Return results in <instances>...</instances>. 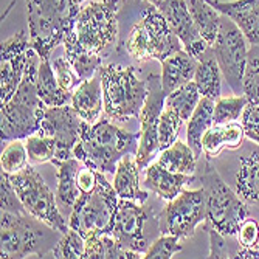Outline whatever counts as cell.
<instances>
[{
	"label": "cell",
	"instance_id": "10",
	"mask_svg": "<svg viewBox=\"0 0 259 259\" xmlns=\"http://www.w3.org/2000/svg\"><path fill=\"white\" fill-rule=\"evenodd\" d=\"M10 176L28 214L62 234L68 231V224H65V218L58 206L56 194H53L44 177L31 164H27L22 171Z\"/></svg>",
	"mask_w": 259,
	"mask_h": 259
},
{
	"label": "cell",
	"instance_id": "7",
	"mask_svg": "<svg viewBox=\"0 0 259 259\" xmlns=\"http://www.w3.org/2000/svg\"><path fill=\"white\" fill-rule=\"evenodd\" d=\"M120 10L121 0H100L79 8L73 31L85 50L103 59L110 55L118 39Z\"/></svg>",
	"mask_w": 259,
	"mask_h": 259
},
{
	"label": "cell",
	"instance_id": "47",
	"mask_svg": "<svg viewBox=\"0 0 259 259\" xmlns=\"http://www.w3.org/2000/svg\"><path fill=\"white\" fill-rule=\"evenodd\" d=\"M73 2H75L76 5H81L82 2H85V0H73Z\"/></svg>",
	"mask_w": 259,
	"mask_h": 259
},
{
	"label": "cell",
	"instance_id": "20",
	"mask_svg": "<svg viewBox=\"0 0 259 259\" xmlns=\"http://www.w3.org/2000/svg\"><path fill=\"white\" fill-rule=\"evenodd\" d=\"M72 106L78 112V115L89 124H93L100 120V115L104 107V95H103V81L100 72L82 81L73 92Z\"/></svg>",
	"mask_w": 259,
	"mask_h": 259
},
{
	"label": "cell",
	"instance_id": "11",
	"mask_svg": "<svg viewBox=\"0 0 259 259\" xmlns=\"http://www.w3.org/2000/svg\"><path fill=\"white\" fill-rule=\"evenodd\" d=\"M160 233L158 216L146 205H137L134 200L120 199L115 213L112 236L127 250L143 254Z\"/></svg>",
	"mask_w": 259,
	"mask_h": 259
},
{
	"label": "cell",
	"instance_id": "31",
	"mask_svg": "<svg viewBox=\"0 0 259 259\" xmlns=\"http://www.w3.org/2000/svg\"><path fill=\"white\" fill-rule=\"evenodd\" d=\"M186 2L200 36L205 39L208 47H213L219 34L222 13L208 4V0H186Z\"/></svg>",
	"mask_w": 259,
	"mask_h": 259
},
{
	"label": "cell",
	"instance_id": "12",
	"mask_svg": "<svg viewBox=\"0 0 259 259\" xmlns=\"http://www.w3.org/2000/svg\"><path fill=\"white\" fill-rule=\"evenodd\" d=\"M224 79L234 95H244V72L247 65V37L242 30L228 16L222 14L219 34L211 47Z\"/></svg>",
	"mask_w": 259,
	"mask_h": 259
},
{
	"label": "cell",
	"instance_id": "14",
	"mask_svg": "<svg viewBox=\"0 0 259 259\" xmlns=\"http://www.w3.org/2000/svg\"><path fill=\"white\" fill-rule=\"evenodd\" d=\"M146 85H148V95L138 116L141 129H140L138 151L135 154L137 163L141 171L146 169L152 157L157 154V151H160L158 121L164 109V100H166V93H164L161 85V76L151 75L146 79Z\"/></svg>",
	"mask_w": 259,
	"mask_h": 259
},
{
	"label": "cell",
	"instance_id": "32",
	"mask_svg": "<svg viewBox=\"0 0 259 259\" xmlns=\"http://www.w3.org/2000/svg\"><path fill=\"white\" fill-rule=\"evenodd\" d=\"M199 157L193 151V148L183 143V141L177 140L174 145L169 148L160 151L158 163L166 169L179 174H194L196 172V164Z\"/></svg>",
	"mask_w": 259,
	"mask_h": 259
},
{
	"label": "cell",
	"instance_id": "48",
	"mask_svg": "<svg viewBox=\"0 0 259 259\" xmlns=\"http://www.w3.org/2000/svg\"><path fill=\"white\" fill-rule=\"evenodd\" d=\"M146 2H149V4H152V2H154V0H146Z\"/></svg>",
	"mask_w": 259,
	"mask_h": 259
},
{
	"label": "cell",
	"instance_id": "29",
	"mask_svg": "<svg viewBox=\"0 0 259 259\" xmlns=\"http://www.w3.org/2000/svg\"><path fill=\"white\" fill-rule=\"evenodd\" d=\"M214 103L206 97H202L196 110L193 112L191 118L188 120V131H186V141L193 148L197 157L202 155V138L205 132L214 124Z\"/></svg>",
	"mask_w": 259,
	"mask_h": 259
},
{
	"label": "cell",
	"instance_id": "6",
	"mask_svg": "<svg viewBox=\"0 0 259 259\" xmlns=\"http://www.w3.org/2000/svg\"><path fill=\"white\" fill-rule=\"evenodd\" d=\"M104 95V112L115 121L138 118L148 95L146 81L137 78L134 65L121 67L116 64L100 68Z\"/></svg>",
	"mask_w": 259,
	"mask_h": 259
},
{
	"label": "cell",
	"instance_id": "42",
	"mask_svg": "<svg viewBox=\"0 0 259 259\" xmlns=\"http://www.w3.org/2000/svg\"><path fill=\"white\" fill-rule=\"evenodd\" d=\"M205 230L209 234V254L208 257H236L239 248H231L227 242L228 236L219 233L216 228L205 224Z\"/></svg>",
	"mask_w": 259,
	"mask_h": 259
},
{
	"label": "cell",
	"instance_id": "16",
	"mask_svg": "<svg viewBox=\"0 0 259 259\" xmlns=\"http://www.w3.org/2000/svg\"><path fill=\"white\" fill-rule=\"evenodd\" d=\"M31 50L25 31H19L2 42L0 49V104H7L16 93Z\"/></svg>",
	"mask_w": 259,
	"mask_h": 259
},
{
	"label": "cell",
	"instance_id": "13",
	"mask_svg": "<svg viewBox=\"0 0 259 259\" xmlns=\"http://www.w3.org/2000/svg\"><path fill=\"white\" fill-rule=\"evenodd\" d=\"M206 221V203L203 190H183L158 214L160 234L191 238L197 225Z\"/></svg>",
	"mask_w": 259,
	"mask_h": 259
},
{
	"label": "cell",
	"instance_id": "27",
	"mask_svg": "<svg viewBox=\"0 0 259 259\" xmlns=\"http://www.w3.org/2000/svg\"><path fill=\"white\" fill-rule=\"evenodd\" d=\"M64 50H65V58L72 64L73 70L81 81L93 78L103 67V58L85 50L79 44L75 31L68 33L67 37L64 39Z\"/></svg>",
	"mask_w": 259,
	"mask_h": 259
},
{
	"label": "cell",
	"instance_id": "4",
	"mask_svg": "<svg viewBox=\"0 0 259 259\" xmlns=\"http://www.w3.org/2000/svg\"><path fill=\"white\" fill-rule=\"evenodd\" d=\"M199 180L206 203V221L203 224L211 225L225 236L236 238L241 224L250 216L248 206L224 182L218 169L209 163V158L203 163Z\"/></svg>",
	"mask_w": 259,
	"mask_h": 259
},
{
	"label": "cell",
	"instance_id": "15",
	"mask_svg": "<svg viewBox=\"0 0 259 259\" xmlns=\"http://www.w3.org/2000/svg\"><path fill=\"white\" fill-rule=\"evenodd\" d=\"M84 120L73 109V106H56V107H47L40 127L37 131L39 135L52 137L56 141V155L53 158V164L72 158L73 148L81 140Z\"/></svg>",
	"mask_w": 259,
	"mask_h": 259
},
{
	"label": "cell",
	"instance_id": "9",
	"mask_svg": "<svg viewBox=\"0 0 259 259\" xmlns=\"http://www.w3.org/2000/svg\"><path fill=\"white\" fill-rule=\"evenodd\" d=\"M42 221L31 214H14L2 211L0 216V257H44L49 254L45 248L47 234Z\"/></svg>",
	"mask_w": 259,
	"mask_h": 259
},
{
	"label": "cell",
	"instance_id": "8",
	"mask_svg": "<svg viewBox=\"0 0 259 259\" xmlns=\"http://www.w3.org/2000/svg\"><path fill=\"white\" fill-rule=\"evenodd\" d=\"M120 197L104 172L98 171V183L90 193H81L68 216V228L79 231L84 239L92 234H112Z\"/></svg>",
	"mask_w": 259,
	"mask_h": 259
},
{
	"label": "cell",
	"instance_id": "24",
	"mask_svg": "<svg viewBox=\"0 0 259 259\" xmlns=\"http://www.w3.org/2000/svg\"><path fill=\"white\" fill-rule=\"evenodd\" d=\"M140 166L135 155H124L116 164L113 188L120 199H129L134 202L145 203L148 200V193L140 186Z\"/></svg>",
	"mask_w": 259,
	"mask_h": 259
},
{
	"label": "cell",
	"instance_id": "1",
	"mask_svg": "<svg viewBox=\"0 0 259 259\" xmlns=\"http://www.w3.org/2000/svg\"><path fill=\"white\" fill-rule=\"evenodd\" d=\"M40 56L31 47L23 78L13 98L0 110V138L13 141L37 134L47 106L37 93V70Z\"/></svg>",
	"mask_w": 259,
	"mask_h": 259
},
{
	"label": "cell",
	"instance_id": "17",
	"mask_svg": "<svg viewBox=\"0 0 259 259\" xmlns=\"http://www.w3.org/2000/svg\"><path fill=\"white\" fill-rule=\"evenodd\" d=\"M155 7L168 20L169 27L183 44V49L191 56L199 58L208 49V44L200 36L193 20L186 0H158Z\"/></svg>",
	"mask_w": 259,
	"mask_h": 259
},
{
	"label": "cell",
	"instance_id": "41",
	"mask_svg": "<svg viewBox=\"0 0 259 259\" xmlns=\"http://www.w3.org/2000/svg\"><path fill=\"white\" fill-rule=\"evenodd\" d=\"M180 238L174 236V234H161L157 238L145 253V257L148 259H171L176 253L182 251Z\"/></svg>",
	"mask_w": 259,
	"mask_h": 259
},
{
	"label": "cell",
	"instance_id": "18",
	"mask_svg": "<svg viewBox=\"0 0 259 259\" xmlns=\"http://www.w3.org/2000/svg\"><path fill=\"white\" fill-rule=\"evenodd\" d=\"M208 4L236 22L251 45L259 44V0H233V2L208 0Z\"/></svg>",
	"mask_w": 259,
	"mask_h": 259
},
{
	"label": "cell",
	"instance_id": "28",
	"mask_svg": "<svg viewBox=\"0 0 259 259\" xmlns=\"http://www.w3.org/2000/svg\"><path fill=\"white\" fill-rule=\"evenodd\" d=\"M37 93L47 107L65 106L72 103L73 93H70L61 87L58 82L55 68H52L50 61H42L37 70Z\"/></svg>",
	"mask_w": 259,
	"mask_h": 259
},
{
	"label": "cell",
	"instance_id": "25",
	"mask_svg": "<svg viewBox=\"0 0 259 259\" xmlns=\"http://www.w3.org/2000/svg\"><path fill=\"white\" fill-rule=\"evenodd\" d=\"M236 193L247 203H259V146L245 149L239 158Z\"/></svg>",
	"mask_w": 259,
	"mask_h": 259
},
{
	"label": "cell",
	"instance_id": "39",
	"mask_svg": "<svg viewBox=\"0 0 259 259\" xmlns=\"http://www.w3.org/2000/svg\"><path fill=\"white\" fill-rule=\"evenodd\" d=\"M25 146L28 158L33 163H52L56 155V141L47 135H30Z\"/></svg>",
	"mask_w": 259,
	"mask_h": 259
},
{
	"label": "cell",
	"instance_id": "45",
	"mask_svg": "<svg viewBox=\"0 0 259 259\" xmlns=\"http://www.w3.org/2000/svg\"><path fill=\"white\" fill-rule=\"evenodd\" d=\"M236 239L241 247H259V224L253 218L244 219L241 224Z\"/></svg>",
	"mask_w": 259,
	"mask_h": 259
},
{
	"label": "cell",
	"instance_id": "36",
	"mask_svg": "<svg viewBox=\"0 0 259 259\" xmlns=\"http://www.w3.org/2000/svg\"><path fill=\"white\" fill-rule=\"evenodd\" d=\"M244 95L248 103L259 106V44H253L247 55L244 72Z\"/></svg>",
	"mask_w": 259,
	"mask_h": 259
},
{
	"label": "cell",
	"instance_id": "40",
	"mask_svg": "<svg viewBox=\"0 0 259 259\" xmlns=\"http://www.w3.org/2000/svg\"><path fill=\"white\" fill-rule=\"evenodd\" d=\"M0 199H2V211H10L14 214H28L11 182V176L5 171H2V176H0Z\"/></svg>",
	"mask_w": 259,
	"mask_h": 259
},
{
	"label": "cell",
	"instance_id": "37",
	"mask_svg": "<svg viewBox=\"0 0 259 259\" xmlns=\"http://www.w3.org/2000/svg\"><path fill=\"white\" fill-rule=\"evenodd\" d=\"M185 120H182V116L174 112L172 109L164 107L158 121V145L160 151L169 148L179 140L180 129L183 126Z\"/></svg>",
	"mask_w": 259,
	"mask_h": 259
},
{
	"label": "cell",
	"instance_id": "35",
	"mask_svg": "<svg viewBox=\"0 0 259 259\" xmlns=\"http://www.w3.org/2000/svg\"><path fill=\"white\" fill-rule=\"evenodd\" d=\"M247 104L248 100L245 95L219 98L214 103V124H228L241 120Z\"/></svg>",
	"mask_w": 259,
	"mask_h": 259
},
{
	"label": "cell",
	"instance_id": "30",
	"mask_svg": "<svg viewBox=\"0 0 259 259\" xmlns=\"http://www.w3.org/2000/svg\"><path fill=\"white\" fill-rule=\"evenodd\" d=\"M85 259H137L143 254L121 247L112 234H92L85 238Z\"/></svg>",
	"mask_w": 259,
	"mask_h": 259
},
{
	"label": "cell",
	"instance_id": "33",
	"mask_svg": "<svg viewBox=\"0 0 259 259\" xmlns=\"http://www.w3.org/2000/svg\"><path fill=\"white\" fill-rule=\"evenodd\" d=\"M200 98H202V95H200V90H199L197 84L194 81H190V82L177 87L171 93H168L166 100H164V107L172 109L174 112H177L182 116V120L186 121L191 118V115L196 110Z\"/></svg>",
	"mask_w": 259,
	"mask_h": 259
},
{
	"label": "cell",
	"instance_id": "43",
	"mask_svg": "<svg viewBox=\"0 0 259 259\" xmlns=\"http://www.w3.org/2000/svg\"><path fill=\"white\" fill-rule=\"evenodd\" d=\"M53 68H55V73H56V78H58V82L61 84V87L70 93H73L75 89L82 82L67 58L55 59Z\"/></svg>",
	"mask_w": 259,
	"mask_h": 259
},
{
	"label": "cell",
	"instance_id": "21",
	"mask_svg": "<svg viewBox=\"0 0 259 259\" xmlns=\"http://www.w3.org/2000/svg\"><path fill=\"white\" fill-rule=\"evenodd\" d=\"M245 131L242 123L233 121L228 124H213L203 138H202V149L206 158L218 157L224 149H239L244 145Z\"/></svg>",
	"mask_w": 259,
	"mask_h": 259
},
{
	"label": "cell",
	"instance_id": "34",
	"mask_svg": "<svg viewBox=\"0 0 259 259\" xmlns=\"http://www.w3.org/2000/svg\"><path fill=\"white\" fill-rule=\"evenodd\" d=\"M85 253V239L84 236L73 230L68 228L67 233L62 234V238L58 241L56 247L52 248L47 256L52 257H65V259H82Z\"/></svg>",
	"mask_w": 259,
	"mask_h": 259
},
{
	"label": "cell",
	"instance_id": "23",
	"mask_svg": "<svg viewBox=\"0 0 259 259\" xmlns=\"http://www.w3.org/2000/svg\"><path fill=\"white\" fill-rule=\"evenodd\" d=\"M79 163L81 161L76 157H72L56 164V168H58L56 202L62 214L70 216L76 200L81 196V190L78 186V172L81 169Z\"/></svg>",
	"mask_w": 259,
	"mask_h": 259
},
{
	"label": "cell",
	"instance_id": "26",
	"mask_svg": "<svg viewBox=\"0 0 259 259\" xmlns=\"http://www.w3.org/2000/svg\"><path fill=\"white\" fill-rule=\"evenodd\" d=\"M197 70L194 75V82L197 84L200 95L206 97L213 101H218L221 98V92H222V70L218 64V59L211 50V47L197 58Z\"/></svg>",
	"mask_w": 259,
	"mask_h": 259
},
{
	"label": "cell",
	"instance_id": "5",
	"mask_svg": "<svg viewBox=\"0 0 259 259\" xmlns=\"http://www.w3.org/2000/svg\"><path fill=\"white\" fill-rule=\"evenodd\" d=\"M124 49L131 58L140 62L151 59L163 62L180 52L183 44L160 10L152 4H148L143 7L140 20L131 30V34L124 42Z\"/></svg>",
	"mask_w": 259,
	"mask_h": 259
},
{
	"label": "cell",
	"instance_id": "38",
	"mask_svg": "<svg viewBox=\"0 0 259 259\" xmlns=\"http://www.w3.org/2000/svg\"><path fill=\"white\" fill-rule=\"evenodd\" d=\"M28 152L27 146L22 143L20 140H13L11 143L2 151L0 155V164H2V171L8 174H16L27 166L28 161Z\"/></svg>",
	"mask_w": 259,
	"mask_h": 259
},
{
	"label": "cell",
	"instance_id": "46",
	"mask_svg": "<svg viewBox=\"0 0 259 259\" xmlns=\"http://www.w3.org/2000/svg\"><path fill=\"white\" fill-rule=\"evenodd\" d=\"M97 183H98V171L84 164V168H81L78 172V186H79L81 193L93 191Z\"/></svg>",
	"mask_w": 259,
	"mask_h": 259
},
{
	"label": "cell",
	"instance_id": "22",
	"mask_svg": "<svg viewBox=\"0 0 259 259\" xmlns=\"http://www.w3.org/2000/svg\"><path fill=\"white\" fill-rule=\"evenodd\" d=\"M199 59L185 49L174 53L161 62V85L164 93H171L177 87L194 79Z\"/></svg>",
	"mask_w": 259,
	"mask_h": 259
},
{
	"label": "cell",
	"instance_id": "19",
	"mask_svg": "<svg viewBox=\"0 0 259 259\" xmlns=\"http://www.w3.org/2000/svg\"><path fill=\"white\" fill-rule=\"evenodd\" d=\"M145 171H146L145 186L149 191H152L154 194H157L160 199L166 202L176 199L183 191V186L186 183H191L196 180L194 174L190 176V174L172 172L164 166H161L158 161L148 164Z\"/></svg>",
	"mask_w": 259,
	"mask_h": 259
},
{
	"label": "cell",
	"instance_id": "2",
	"mask_svg": "<svg viewBox=\"0 0 259 259\" xmlns=\"http://www.w3.org/2000/svg\"><path fill=\"white\" fill-rule=\"evenodd\" d=\"M138 143L140 132H127L109 120H100L93 124L84 121L81 140L73 148V155L89 168L115 174L116 164L124 155L137 154Z\"/></svg>",
	"mask_w": 259,
	"mask_h": 259
},
{
	"label": "cell",
	"instance_id": "3",
	"mask_svg": "<svg viewBox=\"0 0 259 259\" xmlns=\"http://www.w3.org/2000/svg\"><path fill=\"white\" fill-rule=\"evenodd\" d=\"M79 8L73 0H27L30 44L42 61L75 30Z\"/></svg>",
	"mask_w": 259,
	"mask_h": 259
},
{
	"label": "cell",
	"instance_id": "44",
	"mask_svg": "<svg viewBox=\"0 0 259 259\" xmlns=\"http://www.w3.org/2000/svg\"><path fill=\"white\" fill-rule=\"evenodd\" d=\"M241 123L245 131V137L259 146V106L248 103L241 116Z\"/></svg>",
	"mask_w": 259,
	"mask_h": 259
}]
</instances>
